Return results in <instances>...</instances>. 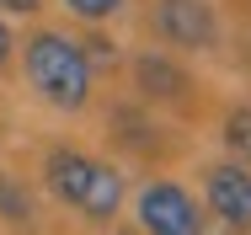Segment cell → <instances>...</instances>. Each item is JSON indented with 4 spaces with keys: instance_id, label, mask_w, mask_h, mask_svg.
Segmentation results:
<instances>
[{
    "instance_id": "6",
    "label": "cell",
    "mask_w": 251,
    "mask_h": 235,
    "mask_svg": "<svg viewBox=\"0 0 251 235\" xmlns=\"http://www.w3.org/2000/svg\"><path fill=\"white\" fill-rule=\"evenodd\" d=\"M134 86L150 96V102H182V96L193 91L187 70L176 59H166V53H139L134 59Z\"/></svg>"
},
{
    "instance_id": "3",
    "label": "cell",
    "mask_w": 251,
    "mask_h": 235,
    "mask_svg": "<svg viewBox=\"0 0 251 235\" xmlns=\"http://www.w3.org/2000/svg\"><path fill=\"white\" fill-rule=\"evenodd\" d=\"M139 230L145 235H208V219L182 182L160 177L150 187H139Z\"/></svg>"
},
{
    "instance_id": "11",
    "label": "cell",
    "mask_w": 251,
    "mask_h": 235,
    "mask_svg": "<svg viewBox=\"0 0 251 235\" xmlns=\"http://www.w3.org/2000/svg\"><path fill=\"white\" fill-rule=\"evenodd\" d=\"M11 27H5V16H0V75H5V70H11Z\"/></svg>"
},
{
    "instance_id": "9",
    "label": "cell",
    "mask_w": 251,
    "mask_h": 235,
    "mask_svg": "<svg viewBox=\"0 0 251 235\" xmlns=\"http://www.w3.org/2000/svg\"><path fill=\"white\" fill-rule=\"evenodd\" d=\"M70 5V16H80V22H112L128 0H64Z\"/></svg>"
},
{
    "instance_id": "5",
    "label": "cell",
    "mask_w": 251,
    "mask_h": 235,
    "mask_svg": "<svg viewBox=\"0 0 251 235\" xmlns=\"http://www.w3.org/2000/svg\"><path fill=\"white\" fill-rule=\"evenodd\" d=\"M203 203L230 230H251V166H241V160L203 166Z\"/></svg>"
},
{
    "instance_id": "2",
    "label": "cell",
    "mask_w": 251,
    "mask_h": 235,
    "mask_svg": "<svg viewBox=\"0 0 251 235\" xmlns=\"http://www.w3.org/2000/svg\"><path fill=\"white\" fill-rule=\"evenodd\" d=\"M43 182L59 203H70L75 214L97 219V225H112L118 209H123V177L97 160V155H80V150H49L43 160Z\"/></svg>"
},
{
    "instance_id": "10",
    "label": "cell",
    "mask_w": 251,
    "mask_h": 235,
    "mask_svg": "<svg viewBox=\"0 0 251 235\" xmlns=\"http://www.w3.org/2000/svg\"><path fill=\"white\" fill-rule=\"evenodd\" d=\"M0 11H11V16H38L43 0H0Z\"/></svg>"
},
{
    "instance_id": "1",
    "label": "cell",
    "mask_w": 251,
    "mask_h": 235,
    "mask_svg": "<svg viewBox=\"0 0 251 235\" xmlns=\"http://www.w3.org/2000/svg\"><path fill=\"white\" fill-rule=\"evenodd\" d=\"M22 70H27V86L49 102L53 112H80L91 102V59L86 48L64 32H32L22 43Z\"/></svg>"
},
{
    "instance_id": "4",
    "label": "cell",
    "mask_w": 251,
    "mask_h": 235,
    "mask_svg": "<svg viewBox=\"0 0 251 235\" xmlns=\"http://www.w3.org/2000/svg\"><path fill=\"white\" fill-rule=\"evenodd\" d=\"M155 38L166 48L203 53L219 43V16L208 0H155Z\"/></svg>"
},
{
    "instance_id": "7",
    "label": "cell",
    "mask_w": 251,
    "mask_h": 235,
    "mask_svg": "<svg viewBox=\"0 0 251 235\" xmlns=\"http://www.w3.org/2000/svg\"><path fill=\"white\" fill-rule=\"evenodd\" d=\"M225 144H230V155L241 166H251V107H235L225 118Z\"/></svg>"
},
{
    "instance_id": "8",
    "label": "cell",
    "mask_w": 251,
    "mask_h": 235,
    "mask_svg": "<svg viewBox=\"0 0 251 235\" xmlns=\"http://www.w3.org/2000/svg\"><path fill=\"white\" fill-rule=\"evenodd\" d=\"M0 214H5L11 225H32V198L16 187L11 177H0Z\"/></svg>"
}]
</instances>
